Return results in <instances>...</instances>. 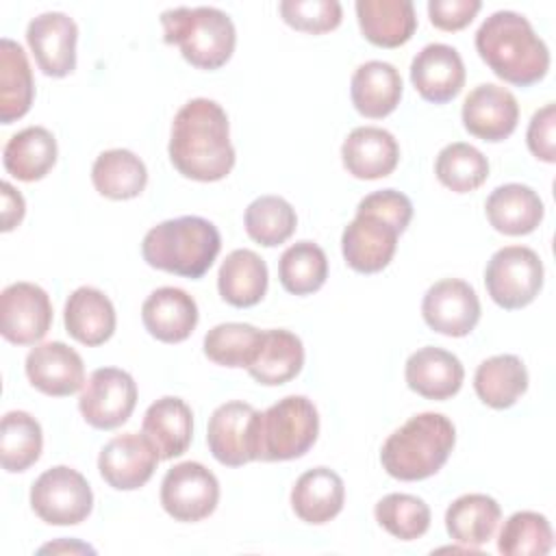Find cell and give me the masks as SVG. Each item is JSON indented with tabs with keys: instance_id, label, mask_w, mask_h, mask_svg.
Here are the masks:
<instances>
[{
	"instance_id": "obj_1",
	"label": "cell",
	"mask_w": 556,
	"mask_h": 556,
	"mask_svg": "<svg viewBox=\"0 0 556 556\" xmlns=\"http://www.w3.org/2000/svg\"><path fill=\"white\" fill-rule=\"evenodd\" d=\"M169 161L185 178L215 182L235 167L228 115L215 100L193 98L185 102L172 122Z\"/></svg>"
},
{
	"instance_id": "obj_2",
	"label": "cell",
	"mask_w": 556,
	"mask_h": 556,
	"mask_svg": "<svg viewBox=\"0 0 556 556\" xmlns=\"http://www.w3.org/2000/svg\"><path fill=\"white\" fill-rule=\"evenodd\" d=\"M413 217V202L395 189H380L365 195L354 219L343 228L341 252L358 274L382 271L397 248V237Z\"/></svg>"
},
{
	"instance_id": "obj_3",
	"label": "cell",
	"mask_w": 556,
	"mask_h": 556,
	"mask_svg": "<svg viewBox=\"0 0 556 556\" xmlns=\"http://www.w3.org/2000/svg\"><path fill=\"white\" fill-rule=\"evenodd\" d=\"M476 50L489 70L517 87H530L549 70L547 43L517 11H495L476 30Z\"/></svg>"
},
{
	"instance_id": "obj_4",
	"label": "cell",
	"mask_w": 556,
	"mask_h": 556,
	"mask_svg": "<svg viewBox=\"0 0 556 556\" xmlns=\"http://www.w3.org/2000/svg\"><path fill=\"white\" fill-rule=\"evenodd\" d=\"M454 443L456 428L445 415L419 413L387 437L380 463L397 480H426L447 463Z\"/></svg>"
},
{
	"instance_id": "obj_5",
	"label": "cell",
	"mask_w": 556,
	"mask_h": 556,
	"mask_svg": "<svg viewBox=\"0 0 556 556\" xmlns=\"http://www.w3.org/2000/svg\"><path fill=\"white\" fill-rule=\"evenodd\" d=\"M222 248L219 230L198 215H182L152 226L141 241L143 261L182 278H202Z\"/></svg>"
},
{
	"instance_id": "obj_6",
	"label": "cell",
	"mask_w": 556,
	"mask_h": 556,
	"mask_svg": "<svg viewBox=\"0 0 556 556\" xmlns=\"http://www.w3.org/2000/svg\"><path fill=\"white\" fill-rule=\"evenodd\" d=\"M165 41L180 48L198 70H217L235 52L237 30L228 13L217 7H176L161 13Z\"/></svg>"
},
{
	"instance_id": "obj_7",
	"label": "cell",
	"mask_w": 556,
	"mask_h": 556,
	"mask_svg": "<svg viewBox=\"0 0 556 556\" xmlns=\"http://www.w3.org/2000/svg\"><path fill=\"white\" fill-rule=\"evenodd\" d=\"M319 434V413L304 395H287L258 415L256 460L276 463L304 456Z\"/></svg>"
},
{
	"instance_id": "obj_8",
	"label": "cell",
	"mask_w": 556,
	"mask_h": 556,
	"mask_svg": "<svg viewBox=\"0 0 556 556\" xmlns=\"http://www.w3.org/2000/svg\"><path fill=\"white\" fill-rule=\"evenodd\" d=\"M484 287L497 306L523 308L543 287V263L528 245H504L486 263Z\"/></svg>"
},
{
	"instance_id": "obj_9",
	"label": "cell",
	"mask_w": 556,
	"mask_h": 556,
	"mask_svg": "<svg viewBox=\"0 0 556 556\" xmlns=\"http://www.w3.org/2000/svg\"><path fill=\"white\" fill-rule=\"evenodd\" d=\"M35 515L50 526H76L93 508V493L85 476L67 465L46 469L30 486Z\"/></svg>"
},
{
	"instance_id": "obj_10",
	"label": "cell",
	"mask_w": 556,
	"mask_h": 556,
	"mask_svg": "<svg viewBox=\"0 0 556 556\" xmlns=\"http://www.w3.org/2000/svg\"><path fill=\"white\" fill-rule=\"evenodd\" d=\"M219 502L215 473L195 460H185L167 469L161 482V506L176 521L193 523L206 519Z\"/></svg>"
},
{
	"instance_id": "obj_11",
	"label": "cell",
	"mask_w": 556,
	"mask_h": 556,
	"mask_svg": "<svg viewBox=\"0 0 556 556\" xmlns=\"http://www.w3.org/2000/svg\"><path fill=\"white\" fill-rule=\"evenodd\" d=\"M137 404V382L117 367H100L87 378L78 410L83 419L98 430H113L128 421Z\"/></svg>"
},
{
	"instance_id": "obj_12",
	"label": "cell",
	"mask_w": 556,
	"mask_h": 556,
	"mask_svg": "<svg viewBox=\"0 0 556 556\" xmlns=\"http://www.w3.org/2000/svg\"><path fill=\"white\" fill-rule=\"evenodd\" d=\"M258 415L248 402H224L219 404L206 428V443L217 463L226 467H241L256 460V426Z\"/></svg>"
},
{
	"instance_id": "obj_13",
	"label": "cell",
	"mask_w": 556,
	"mask_h": 556,
	"mask_svg": "<svg viewBox=\"0 0 556 556\" xmlns=\"http://www.w3.org/2000/svg\"><path fill=\"white\" fill-rule=\"evenodd\" d=\"M52 324L48 293L35 282H13L0 295V332L13 345H35Z\"/></svg>"
},
{
	"instance_id": "obj_14",
	"label": "cell",
	"mask_w": 556,
	"mask_h": 556,
	"mask_svg": "<svg viewBox=\"0 0 556 556\" xmlns=\"http://www.w3.org/2000/svg\"><path fill=\"white\" fill-rule=\"evenodd\" d=\"M26 41L37 67L52 78H63L76 67L78 26L63 11L35 15L26 26Z\"/></svg>"
},
{
	"instance_id": "obj_15",
	"label": "cell",
	"mask_w": 556,
	"mask_h": 556,
	"mask_svg": "<svg viewBox=\"0 0 556 556\" xmlns=\"http://www.w3.org/2000/svg\"><path fill=\"white\" fill-rule=\"evenodd\" d=\"M421 315L434 332L465 337L480 321V300L469 282L460 278H443L426 291Z\"/></svg>"
},
{
	"instance_id": "obj_16",
	"label": "cell",
	"mask_w": 556,
	"mask_h": 556,
	"mask_svg": "<svg viewBox=\"0 0 556 556\" xmlns=\"http://www.w3.org/2000/svg\"><path fill=\"white\" fill-rule=\"evenodd\" d=\"M159 460V452L143 434L126 432L104 443L98 456V469L109 486L135 491L152 478Z\"/></svg>"
},
{
	"instance_id": "obj_17",
	"label": "cell",
	"mask_w": 556,
	"mask_h": 556,
	"mask_svg": "<svg viewBox=\"0 0 556 556\" xmlns=\"http://www.w3.org/2000/svg\"><path fill=\"white\" fill-rule=\"evenodd\" d=\"M460 117L469 135L497 143L515 132L519 122V104L506 87L482 83L467 93Z\"/></svg>"
},
{
	"instance_id": "obj_18",
	"label": "cell",
	"mask_w": 556,
	"mask_h": 556,
	"mask_svg": "<svg viewBox=\"0 0 556 556\" xmlns=\"http://www.w3.org/2000/svg\"><path fill=\"white\" fill-rule=\"evenodd\" d=\"M30 384L52 397H65L85 387V365L80 354L63 341L35 345L24 363Z\"/></svg>"
},
{
	"instance_id": "obj_19",
	"label": "cell",
	"mask_w": 556,
	"mask_h": 556,
	"mask_svg": "<svg viewBox=\"0 0 556 556\" xmlns=\"http://www.w3.org/2000/svg\"><path fill=\"white\" fill-rule=\"evenodd\" d=\"M410 83L432 104L456 98L465 85V63L458 50L447 43L424 46L410 61Z\"/></svg>"
},
{
	"instance_id": "obj_20",
	"label": "cell",
	"mask_w": 556,
	"mask_h": 556,
	"mask_svg": "<svg viewBox=\"0 0 556 556\" xmlns=\"http://www.w3.org/2000/svg\"><path fill=\"white\" fill-rule=\"evenodd\" d=\"M341 161L354 178H384L397 167L400 146L395 137L380 126H358L345 137L341 146Z\"/></svg>"
},
{
	"instance_id": "obj_21",
	"label": "cell",
	"mask_w": 556,
	"mask_h": 556,
	"mask_svg": "<svg viewBox=\"0 0 556 556\" xmlns=\"http://www.w3.org/2000/svg\"><path fill=\"white\" fill-rule=\"evenodd\" d=\"M141 321L154 339L180 343L198 326V304L185 289L159 287L143 300Z\"/></svg>"
},
{
	"instance_id": "obj_22",
	"label": "cell",
	"mask_w": 556,
	"mask_h": 556,
	"mask_svg": "<svg viewBox=\"0 0 556 556\" xmlns=\"http://www.w3.org/2000/svg\"><path fill=\"white\" fill-rule=\"evenodd\" d=\"M404 378L408 389L417 395L428 400H447L460 391L465 369L456 354L426 345L408 356Z\"/></svg>"
},
{
	"instance_id": "obj_23",
	"label": "cell",
	"mask_w": 556,
	"mask_h": 556,
	"mask_svg": "<svg viewBox=\"0 0 556 556\" xmlns=\"http://www.w3.org/2000/svg\"><path fill=\"white\" fill-rule=\"evenodd\" d=\"M141 434L154 445L161 460L182 456L193 437V413L185 400L165 395L152 402L141 421Z\"/></svg>"
},
{
	"instance_id": "obj_24",
	"label": "cell",
	"mask_w": 556,
	"mask_h": 556,
	"mask_svg": "<svg viewBox=\"0 0 556 556\" xmlns=\"http://www.w3.org/2000/svg\"><path fill=\"white\" fill-rule=\"evenodd\" d=\"M484 213L497 232L519 237L536 230L545 215V206L532 187L521 182H506L489 193Z\"/></svg>"
},
{
	"instance_id": "obj_25",
	"label": "cell",
	"mask_w": 556,
	"mask_h": 556,
	"mask_svg": "<svg viewBox=\"0 0 556 556\" xmlns=\"http://www.w3.org/2000/svg\"><path fill=\"white\" fill-rule=\"evenodd\" d=\"M345 502L343 478L330 467H313L304 471L291 489L293 513L313 526L334 519Z\"/></svg>"
},
{
	"instance_id": "obj_26",
	"label": "cell",
	"mask_w": 556,
	"mask_h": 556,
	"mask_svg": "<svg viewBox=\"0 0 556 556\" xmlns=\"http://www.w3.org/2000/svg\"><path fill=\"white\" fill-rule=\"evenodd\" d=\"M65 330L83 345L96 348L115 332V306L96 287H78L70 293L63 311Z\"/></svg>"
},
{
	"instance_id": "obj_27",
	"label": "cell",
	"mask_w": 556,
	"mask_h": 556,
	"mask_svg": "<svg viewBox=\"0 0 556 556\" xmlns=\"http://www.w3.org/2000/svg\"><path fill=\"white\" fill-rule=\"evenodd\" d=\"M350 96L363 117L382 119L393 113L402 100V76L387 61H367L354 70Z\"/></svg>"
},
{
	"instance_id": "obj_28",
	"label": "cell",
	"mask_w": 556,
	"mask_h": 556,
	"mask_svg": "<svg viewBox=\"0 0 556 556\" xmlns=\"http://www.w3.org/2000/svg\"><path fill=\"white\" fill-rule=\"evenodd\" d=\"M354 9L363 37L380 48L406 43L417 28L410 0H358Z\"/></svg>"
},
{
	"instance_id": "obj_29",
	"label": "cell",
	"mask_w": 556,
	"mask_h": 556,
	"mask_svg": "<svg viewBox=\"0 0 556 556\" xmlns=\"http://www.w3.org/2000/svg\"><path fill=\"white\" fill-rule=\"evenodd\" d=\"M267 265L265 261L248 248L232 250L217 274V291L224 302L237 308L254 306L263 300L267 291Z\"/></svg>"
},
{
	"instance_id": "obj_30",
	"label": "cell",
	"mask_w": 556,
	"mask_h": 556,
	"mask_svg": "<svg viewBox=\"0 0 556 556\" xmlns=\"http://www.w3.org/2000/svg\"><path fill=\"white\" fill-rule=\"evenodd\" d=\"M304 365V345L298 334L285 328L263 330V339L248 374L265 387H278L293 380Z\"/></svg>"
},
{
	"instance_id": "obj_31",
	"label": "cell",
	"mask_w": 556,
	"mask_h": 556,
	"mask_svg": "<svg viewBox=\"0 0 556 556\" xmlns=\"http://www.w3.org/2000/svg\"><path fill=\"white\" fill-rule=\"evenodd\" d=\"M56 154L54 135L43 126H28L7 141L2 150V165L13 178L35 182L54 167Z\"/></svg>"
},
{
	"instance_id": "obj_32",
	"label": "cell",
	"mask_w": 556,
	"mask_h": 556,
	"mask_svg": "<svg viewBox=\"0 0 556 556\" xmlns=\"http://www.w3.org/2000/svg\"><path fill=\"white\" fill-rule=\"evenodd\" d=\"M500 519L502 508L491 495L465 493L447 506L445 530L456 543L471 549L493 539Z\"/></svg>"
},
{
	"instance_id": "obj_33",
	"label": "cell",
	"mask_w": 556,
	"mask_h": 556,
	"mask_svg": "<svg viewBox=\"0 0 556 556\" xmlns=\"http://www.w3.org/2000/svg\"><path fill=\"white\" fill-rule=\"evenodd\" d=\"M473 389L482 404L504 410L528 391V369L515 354H495L473 374Z\"/></svg>"
},
{
	"instance_id": "obj_34",
	"label": "cell",
	"mask_w": 556,
	"mask_h": 556,
	"mask_svg": "<svg viewBox=\"0 0 556 556\" xmlns=\"http://www.w3.org/2000/svg\"><path fill=\"white\" fill-rule=\"evenodd\" d=\"M35 83L24 48L9 39H0V122L11 124L30 111Z\"/></svg>"
},
{
	"instance_id": "obj_35",
	"label": "cell",
	"mask_w": 556,
	"mask_h": 556,
	"mask_svg": "<svg viewBox=\"0 0 556 556\" xmlns=\"http://www.w3.org/2000/svg\"><path fill=\"white\" fill-rule=\"evenodd\" d=\"M91 182L96 191L109 200H130L146 189L148 169L135 152L126 148H113L96 156L91 167Z\"/></svg>"
},
{
	"instance_id": "obj_36",
	"label": "cell",
	"mask_w": 556,
	"mask_h": 556,
	"mask_svg": "<svg viewBox=\"0 0 556 556\" xmlns=\"http://www.w3.org/2000/svg\"><path fill=\"white\" fill-rule=\"evenodd\" d=\"M43 432L39 421L26 410H9L0 426V460L9 473L26 471L41 456Z\"/></svg>"
},
{
	"instance_id": "obj_37",
	"label": "cell",
	"mask_w": 556,
	"mask_h": 556,
	"mask_svg": "<svg viewBox=\"0 0 556 556\" xmlns=\"http://www.w3.org/2000/svg\"><path fill=\"white\" fill-rule=\"evenodd\" d=\"M278 278L285 291L293 295L319 291L328 278L326 252L313 241H298L289 245L278 261Z\"/></svg>"
},
{
	"instance_id": "obj_38",
	"label": "cell",
	"mask_w": 556,
	"mask_h": 556,
	"mask_svg": "<svg viewBox=\"0 0 556 556\" xmlns=\"http://www.w3.org/2000/svg\"><path fill=\"white\" fill-rule=\"evenodd\" d=\"M434 174L454 193H469L489 178V161L476 146L454 141L437 154Z\"/></svg>"
},
{
	"instance_id": "obj_39",
	"label": "cell",
	"mask_w": 556,
	"mask_h": 556,
	"mask_svg": "<svg viewBox=\"0 0 556 556\" xmlns=\"http://www.w3.org/2000/svg\"><path fill=\"white\" fill-rule=\"evenodd\" d=\"M243 224L252 241L265 248H274L285 243L295 232L298 215L285 198L261 195L248 204Z\"/></svg>"
},
{
	"instance_id": "obj_40",
	"label": "cell",
	"mask_w": 556,
	"mask_h": 556,
	"mask_svg": "<svg viewBox=\"0 0 556 556\" xmlns=\"http://www.w3.org/2000/svg\"><path fill=\"white\" fill-rule=\"evenodd\" d=\"M263 339V330L252 324L226 321L213 326L204 334V354L208 361L224 367H250L254 361L258 345Z\"/></svg>"
},
{
	"instance_id": "obj_41",
	"label": "cell",
	"mask_w": 556,
	"mask_h": 556,
	"mask_svg": "<svg viewBox=\"0 0 556 556\" xmlns=\"http://www.w3.org/2000/svg\"><path fill=\"white\" fill-rule=\"evenodd\" d=\"M554 545V532L545 515L534 510L513 513L497 536L504 556H545Z\"/></svg>"
},
{
	"instance_id": "obj_42",
	"label": "cell",
	"mask_w": 556,
	"mask_h": 556,
	"mask_svg": "<svg viewBox=\"0 0 556 556\" xmlns=\"http://www.w3.org/2000/svg\"><path fill=\"white\" fill-rule=\"evenodd\" d=\"M376 521L400 541H415L430 528L428 504L410 493H389L374 508Z\"/></svg>"
},
{
	"instance_id": "obj_43",
	"label": "cell",
	"mask_w": 556,
	"mask_h": 556,
	"mask_svg": "<svg viewBox=\"0 0 556 556\" xmlns=\"http://www.w3.org/2000/svg\"><path fill=\"white\" fill-rule=\"evenodd\" d=\"M278 11L291 28L311 35L334 30L343 17L341 2L337 0H282Z\"/></svg>"
},
{
	"instance_id": "obj_44",
	"label": "cell",
	"mask_w": 556,
	"mask_h": 556,
	"mask_svg": "<svg viewBox=\"0 0 556 556\" xmlns=\"http://www.w3.org/2000/svg\"><path fill=\"white\" fill-rule=\"evenodd\" d=\"M554 126H556V106L554 102L541 106L530 124H528V132H526V141L530 152L545 161V163H554L556 161V139H554Z\"/></svg>"
},
{
	"instance_id": "obj_45",
	"label": "cell",
	"mask_w": 556,
	"mask_h": 556,
	"mask_svg": "<svg viewBox=\"0 0 556 556\" xmlns=\"http://www.w3.org/2000/svg\"><path fill=\"white\" fill-rule=\"evenodd\" d=\"M480 7V0H430L428 15L432 26L452 33L471 24Z\"/></svg>"
},
{
	"instance_id": "obj_46",
	"label": "cell",
	"mask_w": 556,
	"mask_h": 556,
	"mask_svg": "<svg viewBox=\"0 0 556 556\" xmlns=\"http://www.w3.org/2000/svg\"><path fill=\"white\" fill-rule=\"evenodd\" d=\"M0 193H2V230L9 232L13 230L22 219H24V213H26V202L22 198V193L11 185V182H2L0 185Z\"/></svg>"
},
{
	"instance_id": "obj_47",
	"label": "cell",
	"mask_w": 556,
	"mask_h": 556,
	"mask_svg": "<svg viewBox=\"0 0 556 556\" xmlns=\"http://www.w3.org/2000/svg\"><path fill=\"white\" fill-rule=\"evenodd\" d=\"M43 552H83V554H93L96 549L91 547V545H85V543H78V541H56V543H48V545H43V547H39V554H43Z\"/></svg>"
}]
</instances>
